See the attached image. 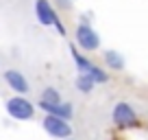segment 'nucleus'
I'll list each match as a JSON object with an SVG mask.
<instances>
[{
    "mask_svg": "<svg viewBox=\"0 0 148 140\" xmlns=\"http://www.w3.org/2000/svg\"><path fill=\"white\" fill-rule=\"evenodd\" d=\"M70 53H72V59H74V66H76V70H79V75L92 77V79L96 81V85L98 83H107V81H109V72L102 70L100 66H96L89 57H85V53L79 51L76 44H70Z\"/></svg>",
    "mask_w": 148,
    "mask_h": 140,
    "instance_id": "f257e3e1",
    "label": "nucleus"
},
{
    "mask_svg": "<svg viewBox=\"0 0 148 140\" xmlns=\"http://www.w3.org/2000/svg\"><path fill=\"white\" fill-rule=\"evenodd\" d=\"M111 121L116 127H137L139 125V118L137 112L133 110V105L126 101H118L111 110Z\"/></svg>",
    "mask_w": 148,
    "mask_h": 140,
    "instance_id": "39448f33",
    "label": "nucleus"
},
{
    "mask_svg": "<svg viewBox=\"0 0 148 140\" xmlns=\"http://www.w3.org/2000/svg\"><path fill=\"white\" fill-rule=\"evenodd\" d=\"M102 61H105V66L109 70H124V66H126V61H124V57L120 55L118 51H102Z\"/></svg>",
    "mask_w": 148,
    "mask_h": 140,
    "instance_id": "1a4fd4ad",
    "label": "nucleus"
},
{
    "mask_svg": "<svg viewBox=\"0 0 148 140\" xmlns=\"http://www.w3.org/2000/svg\"><path fill=\"white\" fill-rule=\"evenodd\" d=\"M74 44H76L79 51H83V53H94V51L100 48V35H98V31L85 18L76 24V31H74Z\"/></svg>",
    "mask_w": 148,
    "mask_h": 140,
    "instance_id": "f03ea898",
    "label": "nucleus"
},
{
    "mask_svg": "<svg viewBox=\"0 0 148 140\" xmlns=\"http://www.w3.org/2000/svg\"><path fill=\"white\" fill-rule=\"evenodd\" d=\"M70 2H74V0H70Z\"/></svg>",
    "mask_w": 148,
    "mask_h": 140,
    "instance_id": "ddd939ff",
    "label": "nucleus"
},
{
    "mask_svg": "<svg viewBox=\"0 0 148 140\" xmlns=\"http://www.w3.org/2000/svg\"><path fill=\"white\" fill-rule=\"evenodd\" d=\"M39 101H44V103H61V94H59V90H57V88L48 85V88H44Z\"/></svg>",
    "mask_w": 148,
    "mask_h": 140,
    "instance_id": "9b49d317",
    "label": "nucleus"
},
{
    "mask_svg": "<svg viewBox=\"0 0 148 140\" xmlns=\"http://www.w3.org/2000/svg\"><path fill=\"white\" fill-rule=\"evenodd\" d=\"M42 127H44V131H46L48 136H52V138H57V140L72 138V125H70V121H65V118L46 114V116L42 118Z\"/></svg>",
    "mask_w": 148,
    "mask_h": 140,
    "instance_id": "423d86ee",
    "label": "nucleus"
},
{
    "mask_svg": "<svg viewBox=\"0 0 148 140\" xmlns=\"http://www.w3.org/2000/svg\"><path fill=\"white\" fill-rule=\"evenodd\" d=\"M35 18L37 22L42 24V26H55L57 33H59L61 37H65V26L61 22V18L57 15V9L52 7L50 0H35Z\"/></svg>",
    "mask_w": 148,
    "mask_h": 140,
    "instance_id": "7ed1b4c3",
    "label": "nucleus"
},
{
    "mask_svg": "<svg viewBox=\"0 0 148 140\" xmlns=\"http://www.w3.org/2000/svg\"><path fill=\"white\" fill-rule=\"evenodd\" d=\"M68 140H74V138H68Z\"/></svg>",
    "mask_w": 148,
    "mask_h": 140,
    "instance_id": "f8f14e48",
    "label": "nucleus"
},
{
    "mask_svg": "<svg viewBox=\"0 0 148 140\" xmlns=\"http://www.w3.org/2000/svg\"><path fill=\"white\" fill-rule=\"evenodd\" d=\"M2 79H5V83L9 85L15 94H20V96H26V94L31 92V83H28V79L20 72V70H15V68L5 70V72H2Z\"/></svg>",
    "mask_w": 148,
    "mask_h": 140,
    "instance_id": "0eeeda50",
    "label": "nucleus"
},
{
    "mask_svg": "<svg viewBox=\"0 0 148 140\" xmlns=\"http://www.w3.org/2000/svg\"><path fill=\"white\" fill-rule=\"evenodd\" d=\"M74 85H76V90L83 94H92L94 88H96V81L92 79V77L87 75H76V79H74Z\"/></svg>",
    "mask_w": 148,
    "mask_h": 140,
    "instance_id": "9d476101",
    "label": "nucleus"
},
{
    "mask_svg": "<svg viewBox=\"0 0 148 140\" xmlns=\"http://www.w3.org/2000/svg\"><path fill=\"white\" fill-rule=\"evenodd\" d=\"M5 110H7V114H9L11 118H15V121H31V118L35 116V105H33L26 96H20V94L7 98Z\"/></svg>",
    "mask_w": 148,
    "mask_h": 140,
    "instance_id": "20e7f679",
    "label": "nucleus"
},
{
    "mask_svg": "<svg viewBox=\"0 0 148 140\" xmlns=\"http://www.w3.org/2000/svg\"><path fill=\"white\" fill-rule=\"evenodd\" d=\"M37 107L44 110V112L50 114V116H59V118H65V121H72V116H74V105L70 101H61V103H44V101H39Z\"/></svg>",
    "mask_w": 148,
    "mask_h": 140,
    "instance_id": "6e6552de",
    "label": "nucleus"
}]
</instances>
